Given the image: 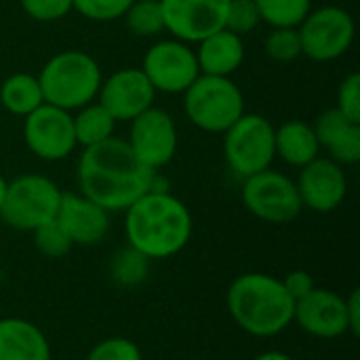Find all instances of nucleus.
<instances>
[{"label":"nucleus","instance_id":"1","mask_svg":"<svg viewBox=\"0 0 360 360\" xmlns=\"http://www.w3.org/2000/svg\"><path fill=\"white\" fill-rule=\"evenodd\" d=\"M156 173L158 171L141 165L129 143L116 135L84 148L76 167L80 194L108 213L124 211L139 196L150 192Z\"/></svg>","mask_w":360,"mask_h":360},{"label":"nucleus","instance_id":"2","mask_svg":"<svg viewBox=\"0 0 360 360\" xmlns=\"http://www.w3.org/2000/svg\"><path fill=\"white\" fill-rule=\"evenodd\" d=\"M192 230L190 209L169 190H150L124 209L127 245L150 262L169 259L184 251Z\"/></svg>","mask_w":360,"mask_h":360},{"label":"nucleus","instance_id":"3","mask_svg":"<svg viewBox=\"0 0 360 360\" xmlns=\"http://www.w3.org/2000/svg\"><path fill=\"white\" fill-rule=\"evenodd\" d=\"M226 306L232 321L249 335L268 340L281 335L293 323L295 300L281 278L264 272H247L232 281Z\"/></svg>","mask_w":360,"mask_h":360},{"label":"nucleus","instance_id":"4","mask_svg":"<svg viewBox=\"0 0 360 360\" xmlns=\"http://www.w3.org/2000/svg\"><path fill=\"white\" fill-rule=\"evenodd\" d=\"M44 103L76 112L97 99L101 86V68L84 51L68 49L53 55L36 76Z\"/></svg>","mask_w":360,"mask_h":360},{"label":"nucleus","instance_id":"5","mask_svg":"<svg viewBox=\"0 0 360 360\" xmlns=\"http://www.w3.org/2000/svg\"><path fill=\"white\" fill-rule=\"evenodd\" d=\"M184 112L196 129L224 135L245 114V95L230 76L200 74L184 93Z\"/></svg>","mask_w":360,"mask_h":360},{"label":"nucleus","instance_id":"6","mask_svg":"<svg viewBox=\"0 0 360 360\" xmlns=\"http://www.w3.org/2000/svg\"><path fill=\"white\" fill-rule=\"evenodd\" d=\"M63 192L46 175L25 173L6 181L0 205V219L19 232H34L53 221L59 211Z\"/></svg>","mask_w":360,"mask_h":360},{"label":"nucleus","instance_id":"7","mask_svg":"<svg viewBox=\"0 0 360 360\" xmlns=\"http://www.w3.org/2000/svg\"><path fill=\"white\" fill-rule=\"evenodd\" d=\"M224 156L230 171L245 179L272 167L274 124L262 114H243L224 133Z\"/></svg>","mask_w":360,"mask_h":360},{"label":"nucleus","instance_id":"8","mask_svg":"<svg viewBox=\"0 0 360 360\" xmlns=\"http://www.w3.org/2000/svg\"><path fill=\"white\" fill-rule=\"evenodd\" d=\"M240 198L245 209L266 224H291L304 211L295 181L272 167L245 177Z\"/></svg>","mask_w":360,"mask_h":360},{"label":"nucleus","instance_id":"9","mask_svg":"<svg viewBox=\"0 0 360 360\" xmlns=\"http://www.w3.org/2000/svg\"><path fill=\"white\" fill-rule=\"evenodd\" d=\"M302 40V55L316 63H329L344 57L356 34L352 15L342 6H321L310 11L297 25Z\"/></svg>","mask_w":360,"mask_h":360},{"label":"nucleus","instance_id":"10","mask_svg":"<svg viewBox=\"0 0 360 360\" xmlns=\"http://www.w3.org/2000/svg\"><path fill=\"white\" fill-rule=\"evenodd\" d=\"M141 72L146 74L156 93L167 95H184L186 89L200 76L196 53L188 42L175 38L154 42L146 51Z\"/></svg>","mask_w":360,"mask_h":360},{"label":"nucleus","instance_id":"11","mask_svg":"<svg viewBox=\"0 0 360 360\" xmlns=\"http://www.w3.org/2000/svg\"><path fill=\"white\" fill-rule=\"evenodd\" d=\"M23 141L27 150L46 162H57L78 148L72 112L42 103L23 118Z\"/></svg>","mask_w":360,"mask_h":360},{"label":"nucleus","instance_id":"12","mask_svg":"<svg viewBox=\"0 0 360 360\" xmlns=\"http://www.w3.org/2000/svg\"><path fill=\"white\" fill-rule=\"evenodd\" d=\"M124 141L141 165L160 171L177 154V124L169 112L152 105L131 120Z\"/></svg>","mask_w":360,"mask_h":360},{"label":"nucleus","instance_id":"13","mask_svg":"<svg viewBox=\"0 0 360 360\" xmlns=\"http://www.w3.org/2000/svg\"><path fill=\"white\" fill-rule=\"evenodd\" d=\"M165 32L175 40L196 44L224 30L228 0H160Z\"/></svg>","mask_w":360,"mask_h":360},{"label":"nucleus","instance_id":"14","mask_svg":"<svg viewBox=\"0 0 360 360\" xmlns=\"http://www.w3.org/2000/svg\"><path fill=\"white\" fill-rule=\"evenodd\" d=\"M156 91L141 68H120L101 80L97 101L116 122H131L154 105Z\"/></svg>","mask_w":360,"mask_h":360},{"label":"nucleus","instance_id":"15","mask_svg":"<svg viewBox=\"0 0 360 360\" xmlns=\"http://www.w3.org/2000/svg\"><path fill=\"white\" fill-rule=\"evenodd\" d=\"M293 323H297L300 329L312 338L338 340L350 333L346 316V297L331 289L314 287L308 295L295 302Z\"/></svg>","mask_w":360,"mask_h":360},{"label":"nucleus","instance_id":"16","mask_svg":"<svg viewBox=\"0 0 360 360\" xmlns=\"http://www.w3.org/2000/svg\"><path fill=\"white\" fill-rule=\"evenodd\" d=\"M295 186L300 192L302 207L314 213L335 211L348 194V179L344 167L333 162L331 158L321 156L300 169Z\"/></svg>","mask_w":360,"mask_h":360},{"label":"nucleus","instance_id":"17","mask_svg":"<svg viewBox=\"0 0 360 360\" xmlns=\"http://www.w3.org/2000/svg\"><path fill=\"white\" fill-rule=\"evenodd\" d=\"M55 219L78 247H95L110 232V213L80 192H63Z\"/></svg>","mask_w":360,"mask_h":360},{"label":"nucleus","instance_id":"18","mask_svg":"<svg viewBox=\"0 0 360 360\" xmlns=\"http://www.w3.org/2000/svg\"><path fill=\"white\" fill-rule=\"evenodd\" d=\"M321 150L327 158L342 167H352L360 160V122L346 118L338 108H329L312 124Z\"/></svg>","mask_w":360,"mask_h":360},{"label":"nucleus","instance_id":"19","mask_svg":"<svg viewBox=\"0 0 360 360\" xmlns=\"http://www.w3.org/2000/svg\"><path fill=\"white\" fill-rule=\"evenodd\" d=\"M42 329L25 319H0V360H51Z\"/></svg>","mask_w":360,"mask_h":360},{"label":"nucleus","instance_id":"20","mask_svg":"<svg viewBox=\"0 0 360 360\" xmlns=\"http://www.w3.org/2000/svg\"><path fill=\"white\" fill-rule=\"evenodd\" d=\"M194 53L200 74L232 76L245 61V40L228 30H219L196 42Z\"/></svg>","mask_w":360,"mask_h":360},{"label":"nucleus","instance_id":"21","mask_svg":"<svg viewBox=\"0 0 360 360\" xmlns=\"http://www.w3.org/2000/svg\"><path fill=\"white\" fill-rule=\"evenodd\" d=\"M274 152L289 167L302 169L321 156V146L312 124L293 118L274 127Z\"/></svg>","mask_w":360,"mask_h":360},{"label":"nucleus","instance_id":"22","mask_svg":"<svg viewBox=\"0 0 360 360\" xmlns=\"http://www.w3.org/2000/svg\"><path fill=\"white\" fill-rule=\"evenodd\" d=\"M42 103H44V97H42V89H40V82L36 76L25 74V72H17V74H11L8 78L2 80L0 105L8 114L25 118L27 114H32Z\"/></svg>","mask_w":360,"mask_h":360},{"label":"nucleus","instance_id":"23","mask_svg":"<svg viewBox=\"0 0 360 360\" xmlns=\"http://www.w3.org/2000/svg\"><path fill=\"white\" fill-rule=\"evenodd\" d=\"M72 122H74L76 143L82 148H91L114 137V129H116L114 116L99 101H91L78 108L76 114H72Z\"/></svg>","mask_w":360,"mask_h":360},{"label":"nucleus","instance_id":"24","mask_svg":"<svg viewBox=\"0 0 360 360\" xmlns=\"http://www.w3.org/2000/svg\"><path fill=\"white\" fill-rule=\"evenodd\" d=\"M270 27H297L312 11V0H253Z\"/></svg>","mask_w":360,"mask_h":360},{"label":"nucleus","instance_id":"25","mask_svg":"<svg viewBox=\"0 0 360 360\" xmlns=\"http://www.w3.org/2000/svg\"><path fill=\"white\" fill-rule=\"evenodd\" d=\"M129 32L139 38H152L165 32L160 0H133L122 15Z\"/></svg>","mask_w":360,"mask_h":360},{"label":"nucleus","instance_id":"26","mask_svg":"<svg viewBox=\"0 0 360 360\" xmlns=\"http://www.w3.org/2000/svg\"><path fill=\"white\" fill-rule=\"evenodd\" d=\"M148 272H150V259L137 253L135 249H131L129 245L116 251L110 264V274L114 283L120 287H137L139 283L146 281Z\"/></svg>","mask_w":360,"mask_h":360},{"label":"nucleus","instance_id":"27","mask_svg":"<svg viewBox=\"0 0 360 360\" xmlns=\"http://www.w3.org/2000/svg\"><path fill=\"white\" fill-rule=\"evenodd\" d=\"M264 51L272 61L289 63L302 57V40L297 27H272L264 40Z\"/></svg>","mask_w":360,"mask_h":360},{"label":"nucleus","instance_id":"28","mask_svg":"<svg viewBox=\"0 0 360 360\" xmlns=\"http://www.w3.org/2000/svg\"><path fill=\"white\" fill-rule=\"evenodd\" d=\"M259 23H262V19H259L257 6L253 0H228L224 30H228L236 36H247Z\"/></svg>","mask_w":360,"mask_h":360},{"label":"nucleus","instance_id":"29","mask_svg":"<svg viewBox=\"0 0 360 360\" xmlns=\"http://www.w3.org/2000/svg\"><path fill=\"white\" fill-rule=\"evenodd\" d=\"M32 236H34L36 249H38L42 255H46V257H63V255H68L70 249L74 247L72 240L68 238V234H65V232L61 230V226L57 224V219H53V221H49V224L36 228V230L32 232Z\"/></svg>","mask_w":360,"mask_h":360},{"label":"nucleus","instance_id":"30","mask_svg":"<svg viewBox=\"0 0 360 360\" xmlns=\"http://www.w3.org/2000/svg\"><path fill=\"white\" fill-rule=\"evenodd\" d=\"M84 360H143V354L133 340L108 338L95 344Z\"/></svg>","mask_w":360,"mask_h":360},{"label":"nucleus","instance_id":"31","mask_svg":"<svg viewBox=\"0 0 360 360\" xmlns=\"http://www.w3.org/2000/svg\"><path fill=\"white\" fill-rule=\"evenodd\" d=\"M133 0H72V8L91 21H116Z\"/></svg>","mask_w":360,"mask_h":360},{"label":"nucleus","instance_id":"32","mask_svg":"<svg viewBox=\"0 0 360 360\" xmlns=\"http://www.w3.org/2000/svg\"><path fill=\"white\" fill-rule=\"evenodd\" d=\"M23 13L40 23L63 19L72 8V0H19Z\"/></svg>","mask_w":360,"mask_h":360},{"label":"nucleus","instance_id":"33","mask_svg":"<svg viewBox=\"0 0 360 360\" xmlns=\"http://www.w3.org/2000/svg\"><path fill=\"white\" fill-rule=\"evenodd\" d=\"M335 108L350 120L360 122V74H348L338 86V103Z\"/></svg>","mask_w":360,"mask_h":360},{"label":"nucleus","instance_id":"34","mask_svg":"<svg viewBox=\"0 0 360 360\" xmlns=\"http://www.w3.org/2000/svg\"><path fill=\"white\" fill-rule=\"evenodd\" d=\"M281 283H283L285 291H287L295 302H297L300 297L308 295V293L316 287L312 274L306 272V270H293V272H289L285 278H281Z\"/></svg>","mask_w":360,"mask_h":360},{"label":"nucleus","instance_id":"35","mask_svg":"<svg viewBox=\"0 0 360 360\" xmlns=\"http://www.w3.org/2000/svg\"><path fill=\"white\" fill-rule=\"evenodd\" d=\"M346 316H348V329L356 338L360 333V289H354L346 297Z\"/></svg>","mask_w":360,"mask_h":360},{"label":"nucleus","instance_id":"36","mask_svg":"<svg viewBox=\"0 0 360 360\" xmlns=\"http://www.w3.org/2000/svg\"><path fill=\"white\" fill-rule=\"evenodd\" d=\"M253 360H293L289 354L285 352H278V350H268V352H262L259 356H255Z\"/></svg>","mask_w":360,"mask_h":360},{"label":"nucleus","instance_id":"37","mask_svg":"<svg viewBox=\"0 0 360 360\" xmlns=\"http://www.w3.org/2000/svg\"><path fill=\"white\" fill-rule=\"evenodd\" d=\"M4 190H6V179L0 175V205H2V198H4Z\"/></svg>","mask_w":360,"mask_h":360}]
</instances>
